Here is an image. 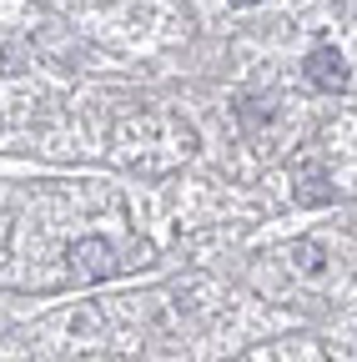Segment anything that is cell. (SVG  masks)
Returning <instances> with one entry per match:
<instances>
[{"label":"cell","instance_id":"cell-1","mask_svg":"<svg viewBox=\"0 0 357 362\" xmlns=\"http://www.w3.org/2000/svg\"><path fill=\"white\" fill-rule=\"evenodd\" d=\"M66 262H71V277H76V282H96V277H106V272H111V242L81 237V242H71Z\"/></svg>","mask_w":357,"mask_h":362},{"label":"cell","instance_id":"cell-2","mask_svg":"<svg viewBox=\"0 0 357 362\" xmlns=\"http://www.w3.org/2000/svg\"><path fill=\"white\" fill-rule=\"evenodd\" d=\"M302 71H307V81L317 86V90H347V81H352L342 51H332V45H317V51L302 61Z\"/></svg>","mask_w":357,"mask_h":362},{"label":"cell","instance_id":"cell-3","mask_svg":"<svg viewBox=\"0 0 357 362\" xmlns=\"http://www.w3.org/2000/svg\"><path fill=\"white\" fill-rule=\"evenodd\" d=\"M297 202L302 206H327L332 202V187H327V171L317 166V161H307V166H297Z\"/></svg>","mask_w":357,"mask_h":362},{"label":"cell","instance_id":"cell-4","mask_svg":"<svg viewBox=\"0 0 357 362\" xmlns=\"http://www.w3.org/2000/svg\"><path fill=\"white\" fill-rule=\"evenodd\" d=\"M292 257H297V267L307 272V277H317V272H322V247H317V242H302Z\"/></svg>","mask_w":357,"mask_h":362},{"label":"cell","instance_id":"cell-5","mask_svg":"<svg viewBox=\"0 0 357 362\" xmlns=\"http://www.w3.org/2000/svg\"><path fill=\"white\" fill-rule=\"evenodd\" d=\"M232 6H257V0H232Z\"/></svg>","mask_w":357,"mask_h":362}]
</instances>
